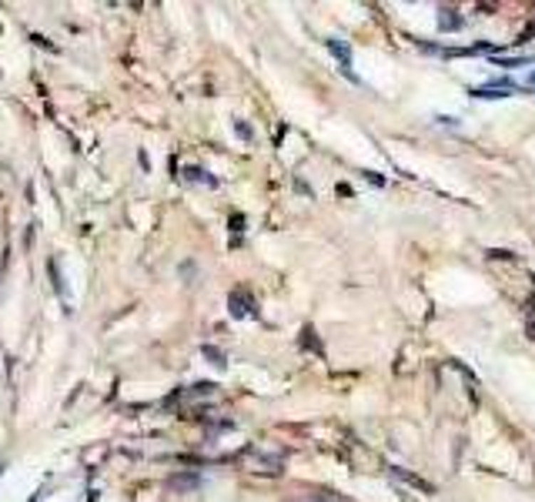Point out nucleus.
Here are the masks:
<instances>
[{
    "mask_svg": "<svg viewBox=\"0 0 535 502\" xmlns=\"http://www.w3.org/2000/svg\"><path fill=\"white\" fill-rule=\"evenodd\" d=\"M328 47H331V54H335V57H338V61H341V67L348 71V67H351V54H348V47L341 44V41H328Z\"/></svg>",
    "mask_w": 535,
    "mask_h": 502,
    "instance_id": "nucleus-1",
    "label": "nucleus"
},
{
    "mask_svg": "<svg viewBox=\"0 0 535 502\" xmlns=\"http://www.w3.org/2000/svg\"><path fill=\"white\" fill-rule=\"evenodd\" d=\"M204 355H208V359H214V365H218V369H224V355H221L218 349H204Z\"/></svg>",
    "mask_w": 535,
    "mask_h": 502,
    "instance_id": "nucleus-2",
    "label": "nucleus"
}]
</instances>
